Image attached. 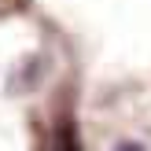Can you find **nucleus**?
<instances>
[{
	"label": "nucleus",
	"instance_id": "obj_1",
	"mask_svg": "<svg viewBox=\"0 0 151 151\" xmlns=\"http://www.w3.org/2000/svg\"><path fill=\"white\" fill-rule=\"evenodd\" d=\"M59 151H81L78 144V133H74V125L63 118V125H59Z\"/></svg>",
	"mask_w": 151,
	"mask_h": 151
}]
</instances>
